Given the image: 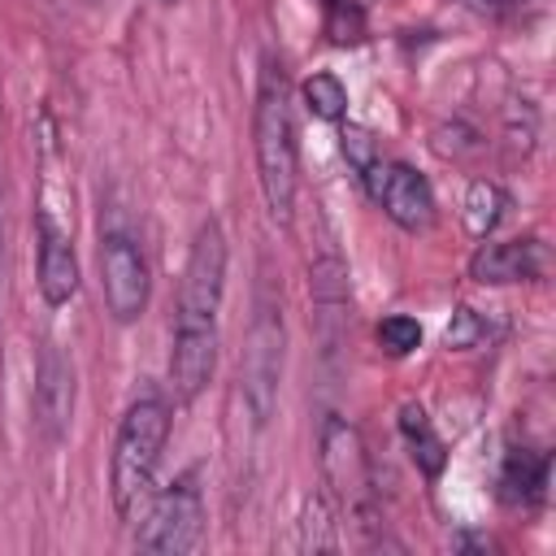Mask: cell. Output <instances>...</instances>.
Returning a JSON list of instances; mask_svg holds the SVG:
<instances>
[{
	"label": "cell",
	"instance_id": "6da1fadb",
	"mask_svg": "<svg viewBox=\"0 0 556 556\" xmlns=\"http://www.w3.org/2000/svg\"><path fill=\"white\" fill-rule=\"evenodd\" d=\"M252 148H256V182L265 208L278 226H291L295 213V182H300V148H295V117H291V83L278 56L261 61L256 109H252Z\"/></svg>",
	"mask_w": 556,
	"mask_h": 556
},
{
	"label": "cell",
	"instance_id": "7a4b0ae2",
	"mask_svg": "<svg viewBox=\"0 0 556 556\" xmlns=\"http://www.w3.org/2000/svg\"><path fill=\"white\" fill-rule=\"evenodd\" d=\"M169 439V408L161 395H143L126 408L117 439H113V460H109V491H113V513L122 521L143 517L156 482V465Z\"/></svg>",
	"mask_w": 556,
	"mask_h": 556
},
{
	"label": "cell",
	"instance_id": "3957f363",
	"mask_svg": "<svg viewBox=\"0 0 556 556\" xmlns=\"http://www.w3.org/2000/svg\"><path fill=\"white\" fill-rule=\"evenodd\" d=\"M222 295H226V230L217 217H204L191 239V256L182 265L174 330H217Z\"/></svg>",
	"mask_w": 556,
	"mask_h": 556
},
{
	"label": "cell",
	"instance_id": "277c9868",
	"mask_svg": "<svg viewBox=\"0 0 556 556\" xmlns=\"http://www.w3.org/2000/svg\"><path fill=\"white\" fill-rule=\"evenodd\" d=\"M139 547L143 552H161V556H187L204 543V495L195 486V478H178L169 482L139 517Z\"/></svg>",
	"mask_w": 556,
	"mask_h": 556
},
{
	"label": "cell",
	"instance_id": "5b68a950",
	"mask_svg": "<svg viewBox=\"0 0 556 556\" xmlns=\"http://www.w3.org/2000/svg\"><path fill=\"white\" fill-rule=\"evenodd\" d=\"M361 182H365L369 200H374L400 230H408V235H426V230L434 226V217H439L434 191H430L426 174H417L413 165L378 156V161H369V165L361 169Z\"/></svg>",
	"mask_w": 556,
	"mask_h": 556
},
{
	"label": "cell",
	"instance_id": "8992f818",
	"mask_svg": "<svg viewBox=\"0 0 556 556\" xmlns=\"http://www.w3.org/2000/svg\"><path fill=\"white\" fill-rule=\"evenodd\" d=\"M100 278H104V304L113 321L130 326L143 317L148 295H152V274L143 261V248L126 230H104L100 239Z\"/></svg>",
	"mask_w": 556,
	"mask_h": 556
},
{
	"label": "cell",
	"instance_id": "52a82bcc",
	"mask_svg": "<svg viewBox=\"0 0 556 556\" xmlns=\"http://www.w3.org/2000/svg\"><path fill=\"white\" fill-rule=\"evenodd\" d=\"M30 408H35V426L43 430V439L56 443L70 430V417H74V365L61 356L56 343H48L39 352Z\"/></svg>",
	"mask_w": 556,
	"mask_h": 556
},
{
	"label": "cell",
	"instance_id": "ba28073f",
	"mask_svg": "<svg viewBox=\"0 0 556 556\" xmlns=\"http://www.w3.org/2000/svg\"><path fill=\"white\" fill-rule=\"evenodd\" d=\"M547 274V248L539 239H495L478 243L469 256V278L482 287H504V282H534Z\"/></svg>",
	"mask_w": 556,
	"mask_h": 556
},
{
	"label": "cell",
	"instance_id": "9c48e42d",
	"mask_svg": "<svg viewBox=\"0 0 556 556\" xmlns=\"http://www.w3.org/2000/svg\"><path fill=\"white\" fill-rule=\"evenodd\" d=\"M35 239H39V278H35V282H39V295H43V304L61 308V304H70L74 291H78L74 239H70V230H61V226L52 222L48 208L35 213Z\"/></svg>",
	"mask_w": 556,
	"mask_h": 556
},
{
	"label": "cell",
	"instance_id": "30bf717a",
	"mask_svg": "<svg viewBox=\"0 0 556 556\" xmlns=\"http://www.w3.org/2000/svg\"><path fill=\"white\" fill-rule=\"evenodd\" d=\"M217 365V330H174L169 348V387L182 404H191Z\"/></svg>",
	"mask_w": 556,
	"mask_h": 556
},
{
	"label": "cell",
	"instance_id": "8fae6325",
	"mask_svg": "<svg viewBox=\"0 0 556 556\" xmlns=\"http://www.w3.org/2000/svg\"><path fill=\"white\" fill-rule=\"evenodd\" d=\"M278 361H282V321L274 313H265L252 330V382H248L256 421L269 417V400H274V387H278Z\"/></svg>",
	"mask_w": 556,
	"mask_h": 556
},
{
	"label": "cell",
	"instance_id": "7c38bea8",
	"mask_svg": "<svg viewBox=\"0 0 556 556\" xmlns=\"http://www.w3.org/2000/svg\"><path fill=\"white\" fill-rule=\"evenodd\" d=\"M321 465H326V478L339 491H352L356 495L365 486V452H361V439L339 417H330L321 426Z\"/></svg>",
	"mask_w": 556,
	"mask_h": 556
},
{
	"label": "cell",
	"instance_id": "4fadbf2b",
	"mask_svg": "<svg viewBox=\"0 0 556 556\" xmlns=\"http://www.w3.org/2000/svg\"><path fill=\"white\" fill-rule=\"evenodd\" d=\"M547 473L552 460L547 452H530V447H513L500 465V500L513 508H534L547 491Z\"/></svg>",
	"mask_w": 556,
	"mask_h": 556
},
{
	"label": "cell",
	"instance_id": "5bb4252c",
	"mask_svg": "<svg viewBox=\"0 0 556 556\" xmlns=\"http://www.w3.org/2000/svg\"><path fill=\"white\" fill-rule=\"evenodd\" d=\"M400 434H404V443H408L413 465H417L426 478L443 473L447 452H443V439L434 434V426H430V417H426L421 404H404V408H400Z\"/></svg>",
	"mask_w": 556,
	"mask_h": 556
},
{
	"label": "cell",
	"instance_id": "9a60e30c",
	"mask_svg": "<svg viewBox=\"0 0 556 556\" xmlns=\"http://www.w3.org/2000/svg\"><path fill=\"white\" fill-rule=\"evenodd\" d=\"M504 208H508V195L495 187V182H486V178H478V182H469V191H465V230L473 235V239H486L495 226H500V217H504Z\"/></svg>",
	"mask_w": 556,
	"mask_h": 556
},
{
	"label": "cell",
	"instance_id": "2e32d148",
	"mask_svg": "<svg viewBox=\"0 0 556 556\" xmlns=\"http://www.w3.org/2000/svg\"><path fill=\"white\" fill-rule=\"evenodd\" d=\"M300 96H304V109L313 117H321V122H339L348 113V87L334 74H326V70L321 74H308L304 87H300Z\"/></svg>",
	"mask_w": 556,
	"mask_h": 556
},
{
	"label": "cell",
	"instance_id": "e0dca14e",
	"mask_svg": "<svg viewBox=\"0 0 556 556\" xmlns=\"http://www.w3.org/2000/svg\"><path fill=\"white\" fill-rule=\"evenodd\" d=\"M378 343L391 356H408V352L421 348V321L408 317V313H391V317L378 321Z\"/></svg>",
	"mask_w": 556,
	"mask_h": 556
},
{
	"label": "cell",
	"instance_id": "ac0fdd59",
	"mask_svg": "<svg viewBox=\"0 0 556 556\" xmlns=\"http://www.w3.org/2000/svg\"><path fill=\"white\" fill-rule=\"evenodd\" d=\"M482 334H486V321H482V313L469 308V304H460V308L452 313V321L443 326V343H447L452 352H469V348H478Z\"/></svg>",
	"mask_w": 556,
	"mask_h": 556
},
{
	"label": "cell",
	"instance_id": "d6986e66",
	"mask_svg": "<svg viewBox=\"0 0 556 556\" xmlns=\"http://www.w3.org/2000/svg\"><path fill=\"white\" fill-rule=\"evenodd\" d=\"M334 521H330V508H326V500H308L304 504V517H300V530H304V539H300V547H334V530H330Z\"/></svg>",
	"mask_w": 556,
	"mask_h": 556
},
{
	"label": "cell",
	"instance_id": "ffe728a7",
	"mask_svg": "<svg viewBox=\"0 0 556 556\" xmlns=\"http://www.w3.org/2000/svg\"><path fill=\"white\" fill-rule=\"evenodd\" d=\"M343 156L356 165V174L369 165V161H378L382 152H378V143H374V135L369 130H361V126H343Z\"/></svg>",
	"mask_w": 556,
	"mask_h": 556
},
{
	"label": "cell",
	"instance_id": "44dd1931",
	"mask_svg": "<svg viewBox=\"0 0 556 556\" xmlns=\"http://www.w3.org/2000/svg\"><path fill=\"white\" fill-rule=\"evenodd\" d=\"M161 4H178V0H161Z\"/></svg>",
	"mask_w": 556,
	"mask_h": 556
}]
</instances>
